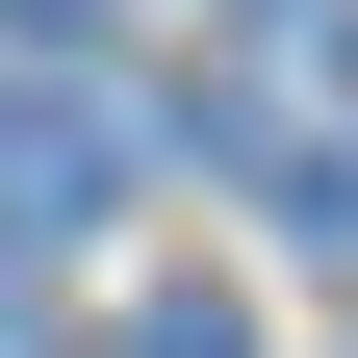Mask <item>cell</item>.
Listing matches in <instances>:
<instances>
[{
    "instance_id": "3",
    "label": "cell",
    "mask_w": 358,
    "mask_h": 358,
    "mask_svg": "<svg viewBox=\"0 0 358 358\" xmlns=\"http://www.w3.org/2000/svg\"><path fill=\"white\" fill-rule=\"evenodd\" d=\"M26 26H52V52H77V26H103V0H26Z\"/></svg>"
},
{
    "instance_id": "2",
    "label": "cell",
    "mask_w": 358,
    "mask_h": 358,
    "mask_svg": "<svg viewBox=\"0 0 358 358\" xmlns=\"http://www.w3.org/2000/svg\"><path fill=\"white\" fill-rule=\"evenodd\" d=\"M128 358H256V333H231L205 282H179V307H128Z\"/></svg>"
},
{
    "instance_id": "1",
    "label": "cell",
    "mask_w": 358,
    "mask_h": 358,
    "mask_svg": "<svg viewBox=\"0 0 358 358\" xmlns=\"http://www.w3.org/2000/svg\"><path fill=\"white\" fill-rule=\"evenodd\" d=\"M128 154H154V128H128L103 77H26V103H0V231H103Z\"/></svg>"
},
{
    "instance_id": "4",
    "label": "cell",
    "mask_w": 358,
    "mask_h": 358,
    "mask_svg": "<svg viewBox=\"0 0 358 358\" xmlns=\"http://www.w3.org/2000/svg\"><path fill=\"white\" fill-rule=\"evenodd\" d=\"M0 358H26V333H0Z\"/></svg>"
}]
</instances>
